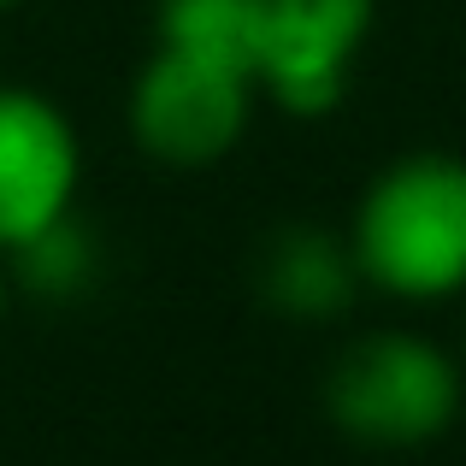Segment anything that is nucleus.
Instances as JSON below:
<instances>
[{
    "mask_svg": "<svg viewBox=\"0 0 466 466\" xmlns=\"http://www.w3.org/2000/svg\"><path fill=\"white\" fill-rule=\"evenodd\" d=\"M6 301H12V278H6V260H0V319H6Z\"/></svg>",
    "mask_w": 466,
    "mask_h": 466,
    "instance_id": "1a4fd4ad",
    "label": "nucleus"
},
{
    "mask_svg": "<svg viewBox=\"0 0 466 466\" xmlns=\"http://www.w3.org/2000/svg\"><path fill=\"white\" fill-rule=\"evenodd\" d=\"M154 47L237 71L254 83V71H260V0H159Z\"/></svg>",
    "mask_w": 466,
    "mask_h": 466,
    "instance_id": "6e6552de",
    "label": "nucleus"
},
{
    "mask_svg": "<svg viewBox=\"0 0 466 466\" xmlns=\"http://www.w3.org/2000/svg\"><path fill=\"white\" fill-rule=\"evenodd\" d=\"M466 378L420 330H366L325 372V420L360 449H425L461 420Z\"/></svg>",
    "mask_w": 466,
    "mask_h": 466,
    "instance_id": "f03ea898",
    "label": "nucleus"
},
{
    "mask_svg": "<svg viewBox=\"0 0 466 466\" xmlns=\"http://www.w3.org/2000/svg\"><path fill=\"white\" fill-rule=\"evenodd\" d=\"M360 289L366 278L354 266L349 230H325V225L296 218V225H278L254 254V296L289 325L342 319L360 301Z\"/></svg>",
    "mask_w": 466,
    "mask_h": 466,
    "instance_id": "423d86ee",
    "label": "nucleus"
},
{
    "mask_svg": "<svg viewBox=\"0 0 466 466\" xmlns=\"http://www.w3.org/2000/svg\"><path fill=\"white\" fill-rule=\"evenodd\" d=\"M254 118V83L237 71L201 66V59H183L154 47L148 66L137 71L125 101V125L148 159L171 171H201L218 166L242 137H248Z\"/></svg>",
    "mask_w": 466,
    "mask_h": 466,
    "instance_id": "7ed1b4c3",
    "label": "nucleus"
},
{
    "mask_svg": "<svg viewBox=\"0 0 466 466\" xmlns=\"http://www.w3.org/2000/svg\"><path fill=\"white\" fill-rule=\"evenodd\" d=\"M6 6H18V0H0V12H6Z\"/></svg>",
    "mask_w": 466,
    "mask_h": 466,
    "instance_id": "9d476101",
    "label": "nucleus"
},
{
    "mask_svg": "<svg viewBox=\"0 0 466 466\" xmlns=\"http://www.w3.org/2000/svg\"><path fill=\"white\" fill-rule=\"evenodd\" d=\"M372 24L378 0H260L254 89H266L289 118L337 113Z\"/></svg>",
    "mask_w": 466,
    "mask_h": 466,
    "instance_id": "20e7f679",
    "label": "nucleus"
},
{
    "mask_svg": "<svg viewBox=\"0 0 466 466\" xmlns=\"http://www.w3.org/2000/svg\"><path fill=\"white\" fill-rule=\"evenodd\" d=\"M0 260H6V278H12L18 296L66 308V301H83L95 284H101L106 242H101V230H95V218H83L77 207H71V213L54 218V225H42L35 237H24L18 248H6Z\"/></svg>",
    "mask_w": 466,
    "mask_h": 466,
    "instance_id": "0eeeda50",
    "label": "nucleus"
},
{
    "mask_svg": "<svg viewBox=\"0 0 466 466\" xmlns=\"http://www.w3.org/2000/svg\"><path fill=\"white\" fill-rule=\"evenodd\" d=\"M83 142L47 95L0 83V254L77 207Z\"/></svg>",
    "mask_w": 466,
    "mask_h": 466,
    "instance_id": "39448f33",
    "label": "nucleus"
},
{
    "mask_svg": "<svg viewBox=\"0 0 466 466\" xmlns=\"http://www.w3.org/2000/svg\"><path fill=\"white\" fill-rule=\"evenodd\" d=\"M349 248L366 289L390 301L466 296V159L401 154L360 189Z\"/></svg>",
    "mask_w": 466,
    "mask_h": 466,
    "instance_id": "f257e3e1",
    "label": "nucleus"
}]
</instances>
